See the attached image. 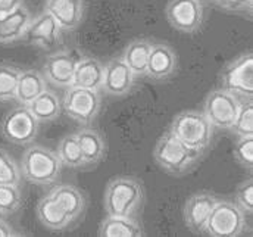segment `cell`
Returning a JSON list of instances; mask_svg holds the SVG:
<instances>
[{"instance_id":"4dcf8cb0","label":"cell","mask_w":253,"mask_h":237,"mask_svg":"<svg viewBox=\"0 0 253 237\" xmlns=\"http://www.w3.org/2000/svg\"><path fill=\"white\" fill-rule=\"evenodd\" d=\"M234 159L243 168L252 170L253 165V136L251 137H239L234 143L233 149Z\"/></svg>"},{"instance_id":"6da1fadb","label":"cell","mask_w":253,"mask_h":237,"mask_svg":"<svg viewBox=\"0 0 253 237\" xmlns=\"http://www.w3.org/2000/svg\"><path fill=\"white\" fill-rule=\"evenodd\" d=\"M203 155V152L184 144L169 130L159 137L153 149V158L156 164L165 173L175 177L191 173L199 165Z\"/></svg>"},{"instance_id":"484cf974","label":"cell","mask_w":253,"mask_h":237,"mask_svg":"<svg viewBox=\"0 0 253 237\" xmlns=\"http://www.w3.org/2000/svg\"><path fill=\"white\" fill-rule=\"evenodd\" d=\"M58 156L68 168H84L83 153L75 134H66L58 143Z\"/></svg>"},{"instance_id":"277c9868","label":"cell","mask_w":253,"mask_h":237,"mask_svg":"<svg viewBox=\"0 0 253 237\" xmlns=\"http://www.w3.org/2000/svg\"><path fill=\"white\" fill-rule=\"evenodd\" d=\"M169 131L191 149L206 153L213 140V125L199 111H183L177 114Z\"/></svg>"},{"instance_id":"1f68e13d","label":"cell","mask_w":253,"mask_h":237,"mask_svg":"<svg viewBox=\"0 0 253 237\" xmlns=\"http://www.w3.org/2000/svg\"><path fill=\"white\" fill-rule=\"evenodd\" d=\"M236 205L245 212V214H252L253 211V178L249 177L248 180L242 181L237 189H236Z\"/></svg>"},{"instance_id":"7a4b0ae2","label":"cell","mask_w":253,"mask_h":237,"mask_svg":"<svg viewBox=\"0 0 253 237\" xmlns=\"http://www.w3.org/2000/svg\"><path fill=\"white\" fill-rule=\"evenodd\" d=\"M144 200V189L140 180L128 176L112 178L106 189L103 205L111 217L132 218Z\"/></svg>"},{"instance_id":"7402d4cb","label":"cell","mask_w":253,"mask_h":237,"mask_svg":"<svg viewBox=\"0 0 253 237\" xmlns=\"http://www.w3.org/2000/svg\"><path fill=\"white\" fill-rule=\"evenodd\" d=\"M50 194L65 209V212L72 218V221H75L84 214L87 206V199L78 187L71 184H59L50 191Z\"/></svg>"},{"instance_id":"603a6c76","label":"cell","mask_w":253,"mask_h":237,"mask_svg":"<svg viewBox=\"0 0 253 237\" xmlns=\"http://www.w3.org/2000/svg\"><path fill=\"white\" fill-rule=\"evenodd\" d=\"M27 106L39 122L55 121L59 118L62 112V103L59 96L56 95V92L47 89L40 93L34 100H31Z\"/></svg>"},{"instance_id":"ba28073f","label":"cell","mask_w":253,"mask_h":237,"mask_svg":"<svg viewBox=\"0 0 253 237\" xmlns=\"http://www.w3.org/2000/svg\"><path fill=\"white\" fill-rule=\"evenodd\" d=\"M1 134L13 144H31L39 133V121L34 118L27 105L10 109L1 119Z\"/></svg>"},{"instance_id":"83f0119b","label":"cell","mask_w":253,"mask_h":237,"mask_svg":"<svg viewBox=\"0 0 253 237\" xmlns=\"http://www.w3.org/2000/svg\"><path fill=\"white\" fill-rule=\"evenodd\" d=\"M21 68L9 63H0V102L15 99Z\"/></svg>"},{"instance_id":"f546056e","label":"cell","mask_w":253,"mask_h":237,"mask_svg":"<svg viewBox=\"0 0 253 237\" xmlns=\"http://www.w3.org/2000/svg\"><path fill=\"white\" fill-rule=\"evenodd\" d=\"M21 177L19 165L4 149L0 147V184L19 186Z\"/></svg>"},{"instance_id":"ffe728a7","label":"cell","mask_w":253,"mask_h":237,"mask_svg":"<svg viewBox=\"0 0 253 237\" xmlns=\"http://www.w3.org/2000/svg\"><path fill=\"white\" fill-rule=\"evenodd\" d=\"M37 218L39 221L52 232H61L68 229L74 221L72 218L65 212L62 206L53 199V196L49 193L37 203Z\"/></svg>"},{"instance_id":"30bf717a","label":"cell","mask_w":253,"mask_h":237,"mask_svg":"<svg viewBox=\"0 0 253 237\" xmlns=\"http://www.w3.org/2000/svg\"><path fill=\"white\" fill-rule=\"evenodd\" d=\"M165 15L172 28L191 34L202 27L203 6L200 0H169Z\"/></svg>"},{"instance_id":"44dd1931","label":"cell","mask_w":253,"mask_h":237,"mask_svg":"<svg viewBox=\"0 0 253 237\" xmlns=\"http://www.w3.org/2000/svg\"><path fill=\"white\" fill-rule=\"evenodd\" d=\"M47 89L44 75L37 69H21L15 99L21 105H28Z\"/></svg>"},{"instance_id":"ac0fdd59","label":"cell","mask_w":253,"mask_h":237,"mask_svg":"<svg viewBox=\"0 0 253 237\" xmlns=\"http://www.w3.org/2000/svg\"><path fill=\"white\" fill-rule=\"evenodd\" d=\"M31 19V12L24 4L0 15V43L6 45L21 40Z\"/></svg>"},{"instance_id":"8fae6325","label":"cell","mask_w":253,"mask_h":237,"mask_svg":"<svg viewBox=\"0 0 253 237\" xmlns=\"http://www.w3.org/2000/svg\"><path fill=\"white\" fill-rule=\"evenodd\" d=\"M61 36H62L61 25L47 10H44L39 16L31 19L22 36V40L43 50H50L59 45Z\"/></svg>"},{"instance_id":"4316f807","label":"cell","mask_w":253,"mask_h":237,"mask_svg":"<svg viewBox=\"0 0 253 237\" xmlns=\"http://www.w3.org/2000/svg\"><path fill=\"white\" fill-rule=\"evenodd\" d=\"M237 137H251L253 136V102L251 99H243L237 117L230 127Z\"/></svg>"},{"instance_id":"9a60e30c","label":"cell","mask_w":253,"mask_h":237,"mask_svg":"<svg viewBox=\"0 0 253 237\" xmlns=\"http://www.w3.org/2000/svg\"><path fill=\"white\" fill-rule=\"evenodd\" d=\"M178 68V58L174 49L165 43H152L146 75L155 81H164L172 77Z\"/></svg>"},{"instance_id":"8992f818","label":"cell","mask_w":253,"mask_h":237,"mask_svg":"<svg viewBox=\"0 0 253 237\" xmlns=\"http://www.w3.org/2000/svg\"><path fill=\"white\" fill-rule=\"evenodd\" d=\"M219 89H224L242 99L253 96V55L243 53L230 60L219 74Z\"/></svg>"},{"instance_id":"cb8c5ba5","label":"cell","mask_w":253,"mask_h":237,"mask_svg":"<svg viewBox=\"0 0 253 237\" xmlns=\"http://www.w3.org/2000/svg\"><path fill=\"white\" fill-rule=\"evenodd\" d=\"M97 235L100 237H141L144 236V230L132 218L108 215L100 223Z\"/></svg>"},{"instance_id":"e575fe53","label":"cell","mask_w":253,"mask_h":237,"mask_svg":"<svg viewBox=\"0 0 253 237\" xmlns=\"http://www.w3.org/2000/svg\"><path fill=\"white\" fill-rule=\"evenodd\" d=\"M10 236H18V233L13 230V227L7 221H4L3 218H0V237Z\"/></svg>"},{"instance_id":"5b68a950","label":"cell","mask_w":253,"mask_h":237,"mask_svg":"<svg viewBox=\"0 0 253 237\" xmlns=\"http://www.w3.org/2000/svg\"><path fill=\"white\" fill-rule=\"evenodd\" d=\"M246 230L245 212L230 200L219 199L206 223L205 235L212 237H237Z\"/></svg>"},{"instance_id":"836d02e7","label":"cell","mask_w":253,"mask_h":237,"mask_svg":"<svg viewBox=\"0 0 253 237\" xmlns=\"http://www.w3.org/2000/svg\"><path fill=\"white\" fill-rule=\"evenodd\" d=\"M22 3H24V0H0V15L16 9Z\"/></svg>"},{"instance_id":"d4e9b609","label":"cell","mask_w":253,"mask_h":237,"mask_svg":"<svg viewBox=\"0 0 253 237\" xmlns=\"http://www.w3.org/2000/svg\"><path fill=\"white\" fill-rule=\"evenodd\" d=\"M152 43L144 39L132 40L128 43V46L124 50L123 59L128 65V68L132 71L135 77H143L146 75V68H147V59L150 53Z\"/></svg>"},{"instance_id":"52a82bcc","label":"cell","mask_w":253,"mask_h":237,"mask_svg":"<svg viewBox=\"0 0 253 237\" xmlns=\"http://www.w3.org/2000/svg\"><path fill=\"white\" fill-rule=\"evenodd\" d=\"M102 106V96L97 90L69 86L63 97L62 109L71 119L87 125L97 117Z\"/></svg>"},{"instance_id":"2e32d148","label":"cell","mask_w":253,"mask_h":237,"mask_svg":"<svg viewBox=\"0 0 253 237\" xmlns=\"http://www.w3.org/2000/svg\"><path fill=\"white\" fill-rule=\"evenodd\" d=\"M77 140L83 153L84 168H94L97 167L105 158L108 152L106 140L100 131L91 127L81 128L77 134Z\"/></svg>"},{"instance_id":"3957f363","label":"cell","mask_w":253,"mask_h":237,"mask_svg":"<svg viewBox=\"0 0 253 237\" xmlns=\"http://www.w3.org/2000/svg\"><path fill=\"white\" fill-rule=\"evenodd\" d=\"M62 162L56 152L40 146L30 144L21 158V176L36 186H50L61 178Z\"/></svg>"},{"instance_id":"5bb4252c","label":"cell","mask_w":253,"mask_h":237,"mask_svg":"<svg viewBox=\"0 0 253 237\" xmlns=\"http://www.w3.org/2000/svg\"><path fill=\"white\" fill-rule=\"evenodd\" d=\"M134 78H135V75L128 68V65L124 62L123 56L114 58V59L109 60L105 66L103 83H102L100 90H103L109 96L123 97L132 90Z\"/></svg>"},{"instance_id":"d6986e66","label":"cell","mask_w":253,"mask_h":237,"mask_svg":"<svg viewBox=\"0 0 253 237\" xmlns=\"http://www.w3.org/2000/svg\"><path fill=\"white\" fill-rule=\"evenodd\" d=\"M103 72L105 65L100 60L91 56H83L75 65L72 86L100 92L103 83Z\"/></svg>"},{"instance_id":"d6a6232c","label":"cell","mask_w":253,"mask_h":237,"mask_svg":"<svg viewBox=\"0 0 253 237\" xmlns=\"http://www.w3.org/2000/svg\"><path fill=\"white\" fill-rule=\"evenodd\" d=\"M221 9L234 13H252L253 0H213Z\"/></svg>"},{"instance_id":"9c48e42d","label":"cell","mask_w":253,"mask_h":237,"mask_svg":"<svg viewBox=\"0 0 253 237\" xmlns=\"http://www.w3.org/2000/svg\"><path fill=\"white\" fill-rule=\"evenodd\" d=\"M242 100V97L224 89H216L206 96L203 102V114L211 121L213 128L230 130L237 117Z\"/></svg>"},{"instance_id":"e0dca14e","label":"cell","mask_w":253,"mask_h":237,"mask_svg":"<svg viewBox=\"0 0 253 237\" xmlns=\"http://www.w3.org/2000/svg\"><path fill=\"white\" fill-rule=\"evenodd\" d=\"M47 10L62 30L72 31L80 27L84 18V0H44Z\"/></svg>"},{"instance_id":"f1b7e54d","label":"cell","mask_w":253,"mask_h":237,"mask_svg":"<svg viewBox=\"0 0 253 237\" xmlns=\"http://www.w3.org/2000/svg\"><path fill=\"white\" fill-rule=\"evenodd\" d=\"M22 206V194L19 186L0 184V214L12 215Z\"/></svg>"},{"instance_id":"7c38bea8","label":"cell","mask_w":253,"mask_h":237,"mask_svg":"<svg viewBox=\"0 0 253 237\" xmlns=\"http://www.w3.org/2000/svg\"><path fill=\"white\" fill-rule=\"evenodd\" d=\"M80 59L75 50H59L47 56L43 65V75L47 83L66 89L72 86L75 65Z\"/></svg>"},{"instance_id":"4fadbf2b","label":"cell","mask_w":253,"mask_h":237,"mask_svg":"<svg viewBox=\"0 0 253 237\" xmlns=\"http://www.w3.org/2000/svg\"><path fill=\"white\" fill-rule=\"evenodd\" d=\"M218 200L219 197L211 191H199L190 196L184 205V223L190 232L205 235L206 223Z\"/></svg>"}]
</instances>
